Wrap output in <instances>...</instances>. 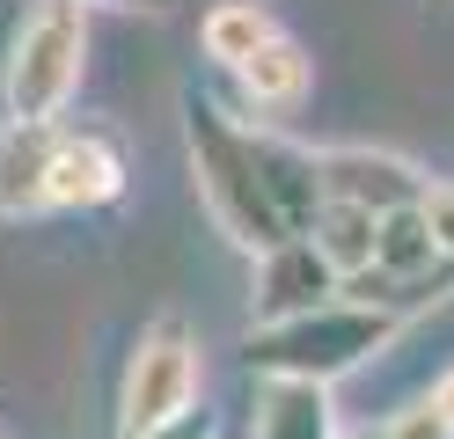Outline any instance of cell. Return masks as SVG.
Returning a JSON list of instances; mask_svg holds the SVG:
<instances>
[{"mask_svg":"<svg viewBox=\"0 0 454 439\" xmlns=\"http://www.w3.org/2000/svg\"><path fill=\"white\" fill-rule=\"evenodd\" d=\"M147 439H220V425H213V410H184L176 425H161V432H147Z\"/></svg>","mask_w":454,"mask_h":439,"instance_id":"cell-17","label":"cell"},{"mask_svg":"<svg viewBox=\"0 0 454 439\" xmlns=\"http://www.w3.org/2000/svg\"><path fill=\"white\" fill-rule=\"evenodd\" d=\"M433 403H440V410H447V418H454V366H447V373L433 380Z\"/></svg>","mask_w":454,"mask_h":439,"instance_id":"cell-18","label":"cell"},{"mask_svg":"<svg viewBox=\"0 0 454 439\" xmlns=\"http://www.w3.org/2000/svg\"><path fill=\"white\" fill-rule=\"evenodd\" d=\"M433 263H440V242H433V227H425V205L381 220V242H374V263H366V271L418 278V271H433Z\"/></svg>","mask_w":454,"mask_h":439,"instance_id":"cell-14","label":"cell"},{"mask_svg":"<svg viewBox=\"0 0 454 439\" xmlns=\"http://www.w3.org/2000/svg\"><path fill=\"white\" fill-rule=\"evenodd\" d=\"M388 439H454V418H447L433 396H418L411 410H395V418H388Z\"/></svg>","mask_w":454,"mask_h":439,"instance_id":"cell-15","label":"cell"},{"mask_svg":"<svg viewBox=\"0 0 454 439\" xmlns=\"http://www.w3.org/2000/svg\"><path fill=\"white\" fill-rule=\"evenodd\" d=\"M425 227H433L440 256H454V184H433V191H425Z\"/></svg>","mask_w":454,"mask_h":439,"instance_id":"cell-16","label":"cell"},{"mask_svg":"<svg viewBox=\"0 0 454 439\" xmlns=\"http://www.w3.org/2000/svg\"><path fill=\"white\" fill-rule=\"evenodd\" d=\"M337 286H345V278L330 271V256L308 242V234H294V242L264 249V263H257V322L316 315V308H330V301H337Z\"/></svg>","mask_w":454,"mask_h":439,"instance_id":"cell-7","label":"cell"},{"mask_svg":"<svg viewBox=\"0 0 454 439\" xmlns=\"http://www.w3.org/2000/svg\"><path fill=\"white\" fill-rule=\"evenodd\" d=\"M59 117H8L0 132V213L8 220H30L51 213L44 191H51V154H59Z\"/></svg>","mask_w":454,"mask_h":439,"instance_id":"cell-8","label":"cell"},{"mask_svg":"<svg viewBox=\"0 0 454 439\" xmlns=\"http://www.w3.org/2000/svg\"><path fill=\"white\" fill-rule=\"evenodd\" d=\"M184 132H191V169H198V198H206V213L220 220L227 242H242L249 256H264L278 242H294L286 220H278V205L264 191V169H257V139H249L235 117L220 103H184Z\"/></svg>","mask_w":454,"mask_h":439,"instance_id":"cell-1","label":"cell"},{"mask_svg":"<svg viewBox=\"0 0 454 439\" xmlns=\"http://www.w3.org/2000/svg\"><path fill=\"white\" fill-rule=\"evenodd\" d=\"M359 439H388V425H374V432H359Z\"/></svg>","mask_w":454,"mask_h":439,"instance_id":"cell-20","label":"cell"},{"mask_svg":"<svg viewBox=\"0 0 454 439\" xmlns=\"http://www.w3.org/2000/svg\"><path fill=\"white\" fill-rule=\"evenodd\" d=\"M110 8H147V15H168L176 0H110Z\"/></svg>","mask_w":454,"mask_h":439,"instance_id":"cell-19","label":"cell"},{"mask_svg":"<svg viewBox=\"0 0 454 439\" xmlns=\"http://www.w3.org/2000/svg\"><path fill=\"white\" fill-rule=\"evenodd\" d=\"M81 59H89L81 0H37L15 29V51H8V110L15 117H59L81 88Z\"/></svg>","mask_w":454,"mask_h":439,"instance_id":"cell-3","label":"cell"},{"mask_svg":"<svg viewBox=\"0 0 454 439\" xmlns=\"http://www.w3.org/2000/svg\"><path fill=\"white\" fill-rule=\"evenodd\" d=\"M271 37H278V22H271L264 0H220V8H206V22H198L206 59H213V67H227V74H235L242 59H257Z\"/></svg>","mask_w":454,"mask_h":439,"instance_id":"cell-11","label":"cell"},{"mask_svg":"<svg viewBox=\"0 0 454 439\" xmlns=\"http://www.w3.org/2000/svg\"><path fill=\"white\" fill-rule=\"evenodd\" d=\"M249 139H257V169H264V191L278 205V220H286V234H308L316 213L330 205L323 161L308 154V146H294V139H271V132H249Z\"/></svg>","mask_w":454,"mask_h":439,"instance_id":"cell-9","label":"cell"},{"mask_svg":"<svg viewBox=\"0 0 454 439\" xmlns=\"http://www.w3.org/2000/svg\"><path fill=\"white\" fill-rule=\"evenodd\" d=\"M316 161H323V191L359 205V213H374V220L411 213V205H425V191H433L403 154H381V146H330Z\"/></svg>","mask_w":454,"mask_h":439,"instance_id":"cell-5","label":"cell"},{"mask_svg":"<svg viewBox=\"0 0 454 439\" xmlns=\"http://www.w3.org/2000/svg\"><path fill=\"white\" fill-rule=\"evenodd\" d=\"M395 337V322L374 308H352V301H330L316 315H294V322H257L249 330V373L264 380H330L366 366L374 351Z\"/></svg>","mask_w":454,"mask_h":439,"instance_id":"cell-2","label":"cell"},{"mask_svg":"<svg viewBox=\"0 0 454 439\" xmlns=\"http://www.w3.org/2000/svg\"><path fill=\"white\" fill-rule=\"evenodd\" d=\"M198 380H206V359H198V337L176 315H161L147 337H139L132 366H125V439H147L161 425H176L184 410H198Z\"/></svg>","mask_w":454,"mask_h":439,"instance_id":"cell-4","label":"cell"},{"mask_svg":"<svg viewBox=\"0 0 454 439\" xmlns=\"http://www.w3.org/2000/svg\"><path fill=\"white\" fill-rule=\"evenodd\" d=\"M125 191V146L110 139L103 125H67L59 132V154H51V191L44 205L51 213H96Z\"/></svg>","mask_w":454,"mask_h":439,"instance_id":"cell-6","label":"cell"},{"mask_svg":"<svg viewBox=\"0 0 454 439\" xmlns=\"http://www.w3.org/2000/svg\"><path fill=\"white\" fill-rule=\"evenodd\" d=\"M235 81H242V96L257 103V110H294L308 96V51L278 29L257 59H242V67H235Z\"/></svg>","mask_w":454,"mask_h":439,"instance_id":"cell-12","label":"cell"},{"mask_svg":"<svg viewBox=\"0 0 454 439\" xmlns=\"http://www.w3.org/2000/svg\"><path fill=\"white\" fill-rule=\"evenodd\" d=\"M308 242L330 256V271H337V278H359L366 263H374L381 220H374V213H359V205H345V198H330L323 213H316V227H308Z\"/></svg>","mask_w":454,"mask_h":439,"instance_id":"cell-13","label":"cell"},{"mask_svg":"<svg viewBox=\"0 0 454 439\" xmlns=\"http://www.w3.org/2000/svg\"><path fill=\"white\" fill-rule=\"evenodd\" d=\"M257 439H337V410L323 380H264Z\"/></svg>","mask_w":454,"mask_h":439,"instance_id":"cell-10","label":"cell"}]
</instances>
